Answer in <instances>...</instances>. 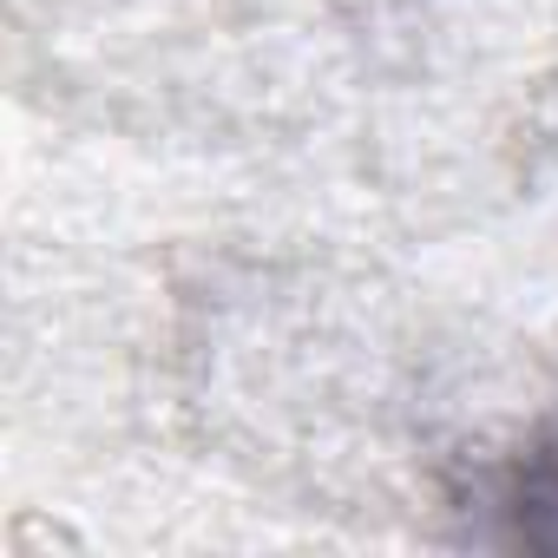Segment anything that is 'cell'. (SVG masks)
Returning a JSON list of instances; mask_svg holds the SVG:
<instances>
[{"label":"cell","mask_w":558,"mask_h":558,"mask_svg":"<svg viewBox=\"0 0 558 558\" xmlns=\"http://www.w3.org/2000/svg\"><path fill=\"white\" fill-rule=\"evenodd\" d=\"M486 506L499 512V545L558 551V421H545L493 480Z\"/></svg>","instance_id":"6da1fadb"}]
</instances>
